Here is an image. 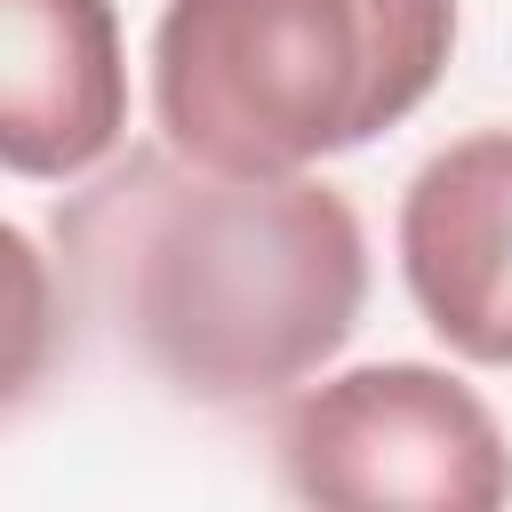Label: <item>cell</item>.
I'll list each match as a JSON object with an SVG mask.
<instances>
[{
  "instance_id": "obj_1",
  "label": "cell",
  "mask_w": 512,
  "mask_h": 512,
  "mask_svg": "<svg viewBox=\"0 0 512 512\" xmlns=\"http://www.w3.org/2000/svg\"><path fill=\"white\" fill-rule=\"evenodd\" d=\"M56 256L104 336L200 408H240L336 360L368 304V232L304 168L232 176L128 152L56 208Z\"/></svg>"
},
{
  "instance_id": "obj_3",
  "label": "cell",
  "mask_w": 512,
  "mask_h": 512,
  "mask_svg": "<svg viewBox=\"0 0 512 512\" xmlns=\"http://www.w3.org/2000/svg\"><path fill=\"white\" fill-rule=\"evenodd\" d=\"M280 480L304 504L352 512H496L512 448L488 400L424 360H368L304 384L272 432Z\"/></svg>"
},
{
  "instance_id": "obj_4",
  "label": "cell",
  "mask_w": 512,
  "mask_h": 512,
  "mask_svg": "<svg viewBox=\"0 0 512 512\" xmlns=\"http://www.w3.org/2000/svg\"><path fill=\"white\" fill-rule=\"evenodd\" d=\"M400 272L456 360L512 368V128H472L408 176Z\"/></svg>"
},
{
  "instance_id": "obj_5",
  "label": "cell",
  "mask_w": 512,
  "mask_h": 512,
  "mask_svg": "<svg viewBox=\"0 0 512 512\" xmlns=\"http://www.w3.org/2000/svg\"><path fill=\"white\" fill-rule=\"evenodd\" d=\"M128 136V56L112 0H0V160L8 176H88Z\"/></svg>"
},
{
  "instance_id": "obj_2",
  "label": "cell",
  "mask_w": 512,
  "mask_h": 512,
  "mask_svg": "<svg viewBox=\"0 0 512 512\" xmlns=\"http://www.w3.org/2000/svg\"><path fill=\"white\" fill-rule=\"evenodd\" d=\"M456 0H168L160 136L232 176H288L400 128L448 72Z\"/></svg>"
}]
</instances>
